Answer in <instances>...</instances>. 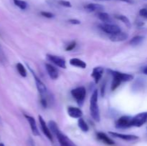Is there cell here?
Returning <instances> with one entry per match:
<instances>
[{
  "label": "cell",
  "mask_w": 147,
  "mask_h": 146,
  "mask_svg": "<svg viewBox=\"0 0 147 146\" xmlns=\"http://www.w3.org/2000/svg\"><path fill=\"white\" fill-rule=\"evenodd\" d=\"M98 90H95L92 94L90 100V115L93 120L96 122L100 121V111H99L98 104Z\"/></svg>",
  "instance_id": "cell-2"
},
{
  "label": "cell",
  "mask_w": 147,
  "mask_h": 146,
  "mask_svg": "<svg viewBox=\"0 0 147 146\" xmlns=\"http://www.w3.org/2000/svg\"><path fill=\"white\" fill-rule=\"evenodd\" d=\"M139 14H140L142 17L147 19V9H142L139 11Z\"/></svg>",
  "instance_id": "cell-29"
},
{
  "label": "cell",
  "mask_w": 147,
  "mask_h": 146,
  "mask_svg": "<svg viewBox=\"0 0 147 146\" xmlns=\"http://www.w3.org/2000/svg\"><path fill=\"white\" fill-rule=\"evenodd\" d=\"M24 116H25L26 119H27V121H28L29 123H30V127H31V130H32V132L33 135L36 136L40 135V133H39V130L38 129H37L35 120H34V117H31V116L30 115H24Z\"/></svg>",
  "instance_id": "cell-14"
},
{
  "label": "cell",
  "mask_w": 147,
  "mask_h": 146,
  "mask_svg": "<svg viewBox=\"0 0 147 146\" xmlns=\"http://www.w3.org/2000/svg\"><path fill=\"white\" fill-rule=\"evenodd\" d=\"M70 64L72 66H74V67H79V68L85 69L87 67V64L85 62H83V60H80L78 58H72L70 60Z\"/></svg>",
  "instance_id": "cell-18"
},
{
  "label": "cell",
  "mask_w": 147,
  "mask_h": 146,
  "mask_svg": "<svg viewBox=\"0 0 147 146\" xmlns=\"http://www.w3.org/2000/svg\"><path fill=\"white\" fill-rule=\"evenodd\" d=\"M76 42H70V44L67 45V47H66V51H71V50H73V49L76 47Z\"/></svg>",
  "instance_id": "cell-28"
},
{
  "label": "cell",
  "mask_w": 147,
  "mask_h": 146,
  "mask_svg": "<svg viewBox=\"0 0 147 146\" xmlns=\"http://www.w3.org/2000/svg\"><path fill=\"white\" fill-rule=\"evenodd\" d=\"M147 120V113H141L132 117L131 125L134 127H141Z\"/></svg>",
  "instance_id": "cell-6"
},
{
  "label": "cell",
  "mask_w": 147,
  "mask_h": 146,
  "mask_svg": "<svg viewBox=\"0 0 147 146\" xmlns=\"http://www.w3.org/2000/svg\"><path fill=\"white\" fill-rule=\"evenodd\" d=\"M0 123H1V118H0Z\"/></svg>",
  "instance_id": "cell-35"
},
{
  "label": "cell",
  "mask_w": 147,
  "mask_h": 146,
  "mask_svg": "<svg viewBox=\"0 0 147 146\" xmlns=\"http://www.w3.org/2000/svg\"><path fill=\"white\" fill-rule=\"evenodd\" d=\"M40 14H42V16L46 17V18L50 19V18H53V17H55V15L53 14V13L49 12V11H41Z\"/></svg>",
  "instance_id": "cell-27"
},
{
  "label": "cell",
  "mask_w": 147,
  "mask_h": 146,
  "mask_svg": "<svg viewBox=\"0 0 147 146\" xmlns=\"http://www.w3.org/2000/svg\"><path fill=\"white\" fill-rule=\"evenodd\" d=\"M67 113L69 115L73 118L79 119L83 115V112L78 107H69L67 108Z\"/></svg>",
  "instance_id": "cell-13"
},
{
  "label": "cell",
  "mask_w": 147,
  "mask_h": 146,
  "mask_svg": "<svg viewBox=\"0 0 147 146\" xmlns=\"http://www.w3.org/2000/svg\"><path fill=\"white\" fill-rule=\"evenodd\" d=\"M33 76L34 77V80H35L36 86H37V90H38L39 93L40 94V98H47L48 99V94H47V90L45 84L35 75L34 72H32Z\"/></svg>",
  "instance_id": "cell-4"
},
{
  "label": "cell",
  "mask_w": 147,
  "mask_h": 146,
  "mask_svg": "<svg viewBox=\"0 0 147 146\" xmlns=\"http://www.w3.org/2000/svg\"><path fill=\"white\" fill-rule=\"evenodd\" d=\"M144 37L142 36H136L130 40V44L132 46L139 45L144 41Z\"/></svg>",
  "instance_id": "cell-21"
},
{
  "label": "cell",
  "mask_w": 147,
  "mask_h": 146,
  "mask_svg": "<svg viewBox=\"0 0 147 146\" xmlns=\"http://www.w3.org/2000/svg\"><path fill=\"white\" fill-rule=\"evenodd\" d=\"M128 37H129V35L126 33L120 31V32L116 33V34H111L110 36V40L112 42H122L126 40L128 38Z\"/></svg>",
  "instance_id": "cell-15"
},
{
  "label": "cell",
  "mask_w": 147,
  "mask_h": 146,
  "mask_svg": "<svg viewBox=\"0 0 147 146\" xmlns=\"http://www.w3.org/2000/svg\"><path fill=\"white\" fill-rule=\"evenodd\" d=\"M38 118H39V122H40V127H41V129L42 130L43 133H44L46 137L50 140V141L53 142V135H52L51 131H50L49 127L47 125V124H46L45 121L44 119H43V117H42L41 115H39Z\"/></svg>",
  "instance_id": "cell-9"
},
{
  "label": "cell",
  "mask_w": 147,
  "mask_h": 146,
  "mask_svg": "<svg viewBox=\"0 0 147 146\" xmlns=\"http://www.w3.org/2000/svg\"><path fill=\"white\" fill-rule=\"evenodd\" d=\"M16 67H17V70L18 71L19 74L22 76V77H27V71H26L25 67H24L22 63L18 62L16 65Z\"/></svg>",
  "instance_id": "cell-20"
},
{
  "label": "cell",
  "mask_w": 147,
  "mask_h": 146,
  "mask_svg": "<svg viewBox=\"0 0 147 146\" xmlns=\"http://www.w3.org/2000/svg\"><path fill=\"white\" fill-rule=\"evenodd\" d=\"M111 74L113 76V80L111 83V90H115L118 88L119 85L123 82H129L131 81L134 79V76L130 74H126V73L120 72L118 71L109 70Z\"/></svg>",
  "instance_id": "cell-1"
},
{
  "label": "cell",
  "mask_w": 147,
  "mask_h": 146,
  "mask_svg": "<svg viewBox=\"0 0 147 146\" xmlns=\"http://www.w3.org/2000/svg\"><path fill=\"white\" fill-rule=\"evenodd\" d=\"M116 18L118 19L119 20H121V21H123V22L124 23V24H126V26H128V27H130V26H131L130 21H129V18H128L127 17H126V16H124V15H116Z\"/></svg>",
  "instance_id": "cell-25"
},
{
  "label": "cell",
  "mask_w": 147,
  "mask_h": 146,
  "mask_svg": "<svg viewBox=\"0 0 147 146\" xmlns=\"http://www.w3.org/2000/svg\"><path fill=\"white\" fill-rule=\"evenodd\" d=\"M103 68L101 67H95L93 70V72H92L91 76L92 77L94 80L95 82L97 84V83L99 82V81L101 79L102 76H103Z\"/></svg>",
  "instance_id": "cell-12"
},
{
  "label": "cell",
  "mask_w": 147,
  "mask_h": 146,
  "mask_svg": "<svg viewBox=\"0 0 147 146\" xmlns=\"http://www.w3.org/2000/svg\"><path fill=\"white\" fill-rule=\"evenodd\" d=\"M97 137L98 138V140H100V141L106 143V144L109 145H114V141L112 140L107 135L105 134L104 133H102V132H99V133H98Z\"/></svg>",
  "instance_id": "cell-17"
},
{
  "label": "cell",
  "mask_w": 147,
  "mask_h": 146,
  "mask_svg": "<svg viewBox=\"0 0 147 146\" xmlns=\"http://www.w3.org/2000/svg\"><path fill=\"white\" fill-rule=\"evenodd\" d=\"M71 94L76 100L78 105H83L86 95V90L84 87H79L73 89L71 90Z\"/></svg>",
  "instance_id": "cell-3"
},
{
  "label": "cell",
  "mask_w": 147,
  "mask_h": 146,
  "mask_svg": "<svg viewBox=\"0 0 147 146\" xmlns=\"http://www.w3.org/2000/svg\"><path fill=\"white\" fill-rule=\"evenodd\" d=\"M47 60L54 64L57 65V67H61V68H66V62L65 60L62 57H58L56 55H53V54H47Z\"/></svg>",
  "instance_id": "cell-8"
},
{
  "label": "cell",
  "mask_w": 147,
  "mask_h": 146,
  "mask_svg": "<svg viewBox=\"0 0 147 146\" xmlns=\"http://www.w3.org/2000/svg\"><path fill=\"white\" fill-rule=\"evenodd\" d=\"M45 68L50 78L53 79V80H56V79L58 78L59 77L58 70H57L54 66L47 63V64H45Z\"/></svg>",
  "instance_id": "cell-11"
},
{
  "label": "cell",
  "mask_w": 147,
  "mask_h": 146,
  "mask_svg": "<svg viewBox=\"0 0 147 146\" xmlns=\"http://www.w3.org/2000/svg\"><path fill=\"white\" fill-rule=\"evenodd\" d=\"M97 16L99 19H100L103 22L110 23L111 21V19L109 14H107V13L103 12V11H98L97 14Z\"/></svg>",
  "instance_id": "cell-19"
},
{
  "label": "cell",
  "mask_w": 147,
  "mask_h": 146,
  "mask_svg": "<svg viewBox=\"0 0 147 146\" xmlns=\"http://www.w3.org/2000/svg\"><path fill=\"white\" fill-rule=\"evenodd\" d=\"M0 146H4V145L3 143H0Z\"/></svg>",
  "instance_id": "cell-33"
},
{
  "label": "cell",
  "mask_w": 147,
  "mask_h": 146,
  "mask_svg": "<svg viewBox=\"0 0 147 146\" xmlns=\"http://www.w3.org/2000/svg\"><path fill=\"white\" fill-rule=\"evenodd\" d=\"M59 4H60L61 6H63V7H71L72 4L70 1H66V0H60V1H58Z\"/></svg>",
  "instance_id": "cell-26"
},
{
  "label": "cell",
  "mask_w": 147,
  "mask_h": 146,
  "mask_svg": "<svg viewBox=\"0 0 147 146\" xmlns=\"http://www.w3.org/2000/svg\"><path fill=\"white\" fill-rule=\"evenodd\" d=\"M121 1H125V2L129 3V4H134V0H121Z\"/></svg>",
  "instance_id": "cell-31"
},
{
  "label": "cell",
  "mask_w": 147,
  "mask_h": 146,
  "mask_svg": "<svg viewBox=\"0 0 147 146\" xmlns=\"http://www.w3.org/2000/svg\"><path fill=\"white\" fill-rule=\"evenodd\" d=\"M13 2L20 9H26L27 7V3L25 1H23V0H13Z\"/></svg>",
  "instance_id": "cell-23"
},
{
  "label": "cell",
  "mask_w": 147,
  "mask_h": 146,
  "mask_svg": "<svg viewBox=\"0 0 147 146\" xmlns=\"http://www.w3.org/2000/svg\"><path fill=\"white\" fill-rule=\"evenodd\" d=\"M69 22L72 24H80V21L79 20L76 19H69Z\"/></svg>",
  "instance_id": "cell-30"
},
{
  "label": "cell",
  "mask_w": 147,
  "mask_h": 146,
  "mask_svg": "<svg viewBox=\"0 0 147 146\" xmlns=\"http://www.w3.org/2000/svg\"><path fill=\"white\" fill-rule=\"evenodd\" d=\"M132 117L130 116H122L116 123V127L117 128L125 129L131 127Z\"/></svg>",
  "instance_id": "cell-7"
},
{
  "label": "cell",
  "mask_w": 147,
  "mask_h": 146,
  "mask_svg": "<svg viewBox=\"0 0 147 146\" xmlns=\"http://www.w3.org/2000/svg\"><path fill=\"white\" fill-rule=\"evenodd\" d=\"M85 9L87 10L88 11L90 12H93V11H100L103 10L104 7L102 6L101 4H94V3H90V4H88L84 7Z\"/></svg>",
  "instance_id": "cell-16"
},
{
  "label": "cell",
  "mask_w": 147,
  "mask_h": 146,
  "mask_svg": "<svg viewBox=\"0 0 147 146\" xmlns=\"http://www.w3.org/2000/svg\"><path fill=\"white\" fill-rule=\"evenodd\" d=\"M109 134L111 135L112 136L115 137H118V138L122 139L123 140H127V141H131V140H135L139 139L138 136L134 135H125L121 134V133H114V132H109Z\"/></svg>",
  "instance_id": "cell-10"
},
{
  "label": "cell",
  "mask_w": 147,
  "mask_h": 146,
  "mask_svg": "<svg viewBox=\"0 0 147 146\" xmlns=\"http://www.w3.org/2000/svg\"><path fill=\"white\" fill-rule=\"evenodd\" d=\"M49 128H50V130H51L54 134H55V133H57V130H60L58 126H57V123H56L55 121H53V120L49 122Z\"/></svg>",
  "instance_id": "cell-24"
},
{
  "label": "cell",
  "mask_w": 147,
  "mask_h": 146,
  "mask_svg": "<svg viewBox=\"0 0 147 146\" xmlns=\"http://www.w3.org/2000/svg\"><path fill=\"white\" fill-rule=\"evenodd\" d=\"M143 72H144V73L145 74H146V75H147V67L144 69V70Z\"/></svg>",
  "instance_id": "cell-32"
},
{
  "label": "cell",
  "mask_w": 147,
  "mask_h": 146,
  "mask_svg": "<svg viewBox=\"0 0 147 146\" xmlns=\"http://www.w3.org/2000/svg\"><path fill=\"white\" fill-rule=\"evenodd\" d=\"M98 1H109V0H98Z\"/></svg>",
  "instance_id": "cell-34"
},
{
  "label": "cell",
  "mask_w": 147,
  "mask_h": 146,
  "mask_svg": "<svg viewBox=\"0 0 147 146\" xmlns=\"http://www.w3.org/2000/svg\"><path fill=\"white\" fill-rule=\"evenodd\" d=\"M78 127H80V130L83 132H88L89 130V127L88 126L87 123L85 122V120H83L82 117L78 119Z\"/></svg>",
  "instance_id": "cell-22"
},
{
  "label": "cell",
  "mask_w": 147,
  "mask_h": 146,
  "mask_svg": "<svg viewBox=\"0 0 147 146\" xmlns=\"http://www.w3.org/2000/svg\"><path fill=\"white\" fill-rule=\"evenodd\" d=\"M100 28L103 31L109 34H114L116 33H119L121 31L120 27L116 24H112L110 23H104V24H101L100 25Z\"/></svg>",
  "instance_id": "cell-5"
}]
</instances>
